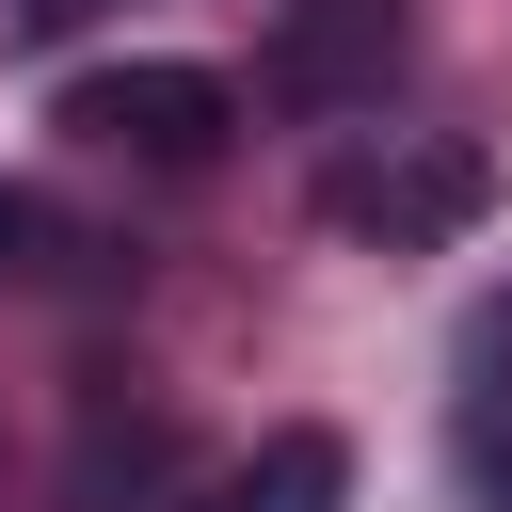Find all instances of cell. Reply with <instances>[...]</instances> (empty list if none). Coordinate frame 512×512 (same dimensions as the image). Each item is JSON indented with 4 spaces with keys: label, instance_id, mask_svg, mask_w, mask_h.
Masks as SVG:
<instances>
[{
    "label": "cell",
    "instance_id": "6da1fadb",
    "mask_svg": "<svg viewBox=\"0 0 512 512\" xmlns=\"http://www.w3.org/2000/svg\"><path fill=\"white\" fill-rule=\"evenodd\" d=\"M320 208H336L352 240H384V256H432V240H464V224L496 208V160H480V144H384V160H336Z\"/></svg>",
    "mask_w": 512,
    "mask_h": 512
},
{
    "label": "cell",
    "instance_id": "7a4b0ae2",
    "mask_svg": "<svg viewBox=\"0 0 512 512\" xmlns=\"http://www.w3.org/2000/svg\"><path fill=\"white\" fill-rule=\"evenodd\" d=\"M64 128L128 144V160H208L240 128V80L224 64H96V80H64Z\"/></svg>",
    "mask_w": 512,
    "mask_h": 512
},
{
    "label": "cell",
    "instance_id": "3957f363",
    "mask_svg": "<svg viewBox=\"0 0 512 512\" xmlns=\"http://www.w3.org/2000/svg\"><path fill=\"white\" fill-rule=\"evenodd\" d=\"M400 0H288V32H272V96L288 112H352V96H384L400 80Z\"/></svg>",
    "mask_w": 512,
    "mask_h": 512
},
{
    "label": "cell",
    "instance_id": "277c9868",
    "mask_svg": "<svg viewBox=\"0 0 512 512\" xmlns=\"http://www.w3.org/2000/svg\"><path fill=\"white\" fill-rule=\"evenodd\" d=\"M336 480H352V448H336V432H272L208 512H336Z\"/></svg>",
    "mask_w": 512,
    "mask_h": 512
},
{
    "label": "cell",
    "instance_id": "5b68a950",
    "mask_svg": "<svg viewBox=\"0 0 512 512\" xmlns=\"http://www.w3.org/2000/svg\"><path fill=\"white\" fill-rule=\"evenodd\" d=\"M464 464H480V480L512 496V400H480V416H464Z\"/></svg>",
    "mask_w": 512,
    "mask_h": 512
},
{
    "label": "cell",
    "instance_id": "8992f818",
    "mask_svg": "<svg viewBox=\"0 0 512 512\" xmlns=\"http://www.w3.org/2000/svg\"><path fill=\"white\" fill-rule=\"evenodd\" d=\"M80 16H96V0H16V32H32V48H64Z\"/></svg>",
    "mask_w": 512,
    "mask_h": 512
},
{
    "label": "cell",
    "instance_id": "52a82bcc",
    "mask_svg": "<svg viewBox=\"0 0 512 512\" xmlns=\"http://www.w3.org/2000/svg\"><path fill=\"white\" fill-rule=\"evenodd\" d=\"M16 240H32V192H0V256H16Z\"/></svg>",
    "mask_w": 512,
    "mask_h": 512
}]
</instances>
